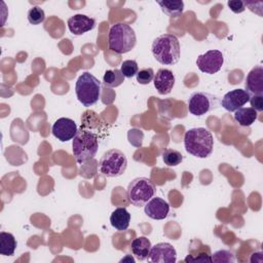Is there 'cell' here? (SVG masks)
<instances>
[{
  "label": "cell",
  "instance_id": "cell-19",
  "mask_svg": "<svg viewBox=\"0 0 263 263\" xmlns=\"http://www.w3.org/2000/svg\"><path fill=\"white\" fill-rule=\"evenodd\" d=\"M185 262H212V254L209 246H204L200 242V247L194 248L190 245L189 254L184 259Z\"/></svg>",
  "mask_w": 263,
  "mask_h": 263
},
{
  "label": "cell",
  "instance_id": "cell-6",
  "mask_svg": "<svg viewBox=\"0 0 263 263\" xmlns=\"http://www.w3.org/2000/svg\"><path fill=\"white\" fill-rule=\"evenodd\" d=\"M155 191V185L149 178L138 177L128 184L126 195L133 205L141 208L154 196Z\"/></svg>",
  "mask_w": 263,
  "mask_h": 263
},
{
  "label": "cell",
  "instance_id": "cell-21",
  "mask_svg": "<svg viewBox=\"0 0 263 263\" xmlns=\"http://www.w3.org/2000/svg\"><path fill=\"white\" fill-rule=\"evenodd\" d=\"M16 249V240L13 234L5 231L0 232V254L3 256H12Z\"/></svg>",
  "mask_w": 263,
  "mask_h": 263
},
{
  "label": "cell",
  "instance_id": "cell-23",
  "mask_svg": "<svg viewBox=\"0 0 263 263\" xmlns=\"http://www.w3.org/2000/svg\"><path fill=\"white\" fill-rule=\"evenodd\" d=\"M157 3L160 6L162 12L170 16L179 15L184 10L183 1H158Z\"/></svg>",
  "mask_w": 263,
  "mask_h": 263
},
{
  "label": "cell",
  "instance_id": "cell-9",
  "mask_svg": "<svg viewBox=\"0 0 263 263\" xmlns=\"http://www.w3.org/2000/svg\"><path fill=\"white\" fill-rule=\"evenodd\" d=\"M224 64V57L220 50L211 49L202 54H199L196 59L197 68L205 74H215L219 72Z\"/></svg>",
  "mask_w": 263,
  "mask_h": 263
},
{
  "label": "cell",
  "instance_id": "cell-14",
  "mask_svg": "<svg viewBox=\"0 0 263 263\" xmlns=\"http://www.w3.org/2000/svg\"><path fill=\"white\" fill-rule=\"evenodd\" d=\"M247 92L251 96H263V68L255 66L247 75L245 81Z\"/></svg>",
  "mask_w": 263,
  "mask_h": 263
},
{
  "label": "cell",
  "instance_id": "cell-29",
  "mask_svg": "<svg viewBox=\"0 0 263 263\" xmlns=\"http://www.w3.org/2000/svg\"><path fill=\"white\" fill-rule=\"evenodd\" d=\"M227 5L230 8V10L234 13H241L246 9L245 1H240V0H229L227 2Z\"/></svg>",
  "mask_w": 263,
  "mask_h": 263
},
{
  "label": "cell",
  "instance_id": "cell-16",
  "mask_svg": "<svg viewBox=\"0 0 263 263\" xmlns=\"http://www.w3.org/2000/svg\"><path fill=\"white\" fill-rule=\"evenodd\" d=\"M153 83L159 95H167L175 85V76L168 69H159L154 75Z\"/></svg>",
  "mask_w": 263,
  "mask_h": 263
},
{
  "label": "cell",
  "instance_id": "cell-11",
  "mask_svg": "<svg viewBox=\"0 0 263 263\" xmlns=\"http://www.w3.org/2000/svg\"><path fill=\"white\" fill-rule=\"evenodd\" d=\"M77 125L75 121L71 118L61 117L54 121L51 127V133L54 138H57L60 142H67L73 140L75 135L77 134Z\"/></svg>",
  "mask_w": 263,
  "mask_h": 263
},
{
  "label": "cell",
  "instance_id": "cell-3",
  "mask_svg": "<svg viewBox=\"0 0 263 263\" xmlns=\"http://www.w3.org/2000/svg\"><path fill=\"white\" fill-rule=\"evenodd\" d=\"M99 149V135L80 126L72 140V152L76 161L83 164L93 159Z\"/></svg>",
  "mask_w": 263,
  "mask_h": 263
},
{
  "label": "cell",
  "instance_id": "cell-4",
  "mask_svg": "<svg viewBox=\"0 0 263 263\" xmlns=\"http://www.w3.org/2000/svg\"><path fill=\"white\" fill-rule=\"evenodd\" d=\"M137 43L134 29L124 23H116L109 30L108 47L111 51L123 54L130 51Z\"/></svg>",
  "mask_w": 263,
  "mask_h": 263
},
{
  "label": "cell",
  "instance_id": "cell-30",
  "mask_svg": "<svg viewBox=\"0 0 263 263\" xmlns=\"http://www.w3.org/2000/svg\"><path fill=\"white\" fill-rule=\"evenodd\" d=\"M251 106L257 112L263 111V96H251L250 101Z\"/></svg>",
  "mask_w": 263,
  "mask_h": 263
},
{
  "label": "cell",
  "instance_id": "cell-5",
  "mask_svg": "<svg viewBox=\"0 0 263 263\" xmlns=\"http://www.w3.org/2000/svg\"><path fill=\"white\" fill-rule=\"evenodd\" d=\"M75 92L84 107L93 106L101 98V82L91 73L83 72L76 81Z\"/></svg>",
  "mask_w": 263,
  "mask_h": 263
},
{
  "label": "cell",
  "instance_id": "cell-13",
  "mask_svg": "<svg viewBox=\"0 0 263 263\" xmlns=\"http://www.w3.org/2000/svg\"><path fill=\"white\" fill-rule=\"evenodd\" d=\"M69 31L76 36L82 35L88 31H91L96 27V20L85 14H74L68 18L67 22Z\"/></svg>",
  "mask_w": 263,
  "mask_h": 263
},
{
  "label": "cell",
  "instance_id": "cell-15",
  "mask_svg": "<svg viewBox=\"0 0 263 263\" xmlns=\"http://www.w3.org/2000/svg\"><path fill=\"white\" fill-rule=\"evenodd\" d=\"M144 206L145 214L153 220H163L170 213V204L160 197H152Z\"/></svg>",
  "mask_w": 263,
  "mask_h": 263
},
{
  "label": "cell",
  "instance_id": "cell-18",
  "mask_svg": "<svg viewBox=\"0 0 263 263\" xmlns=\"http://www.w3.org/2000/svg\"><path fill=\"white\" fill-rule=\"evenodd\" d=\"M130 222V214L125 208L115 209L110 216V223L117 231H124L128 228Z\"/></svg>",
  "mask_w": 263,
  "mask_h": 263
},
{
  "label": "cell",
  "instance_id": "cell-12",
  "mask_svg": "<svg viewBox=\"0 0 263 263\" xmlns=\"http://www.w3.org/2000/svg\"><path fill=\"white\" fill-rule=\"evenodd\" d=\"M249 101H250V95L247 92L246 89L235 88L224 95L221 101V105L225 110L229 112H235L237 109L241 108Z\"/></svg>",
  "mask_w": 263,
  "mask_h": 263
},
{
  "label": "cell",
  "instance_id": "cell-1",
  "mask_svg": "<svg viewBox=\"0 0 263 263\" xmlns=\"http://www.w3.org/2000/svg\"><path fill=\"white\" fill-rule=\"evenodd\" d=\"M184 146L187 153L197 158H206L213 152L214 138L208 128L193 127L185 133Z\"/></svg>",
  "mask_w": 263,
  "mask_h": 263
},
{
  "label": "cell",
  "instance_id": "cell-27",
  "mask_svg": "<svg viewBox=\"0 0 263 263\" xmlns=\"http://www.w3.org/2000/svg\"><path fill=\"white\" fill-rule=\"evenodd\" d=\"M121 73L123 74L124 77L126 78H132L137 75L139 71L138 63L134 60H126L121 63V68H120Z\"/></svg>",
  "mask_w": 263,
  "mask_h": 263
},
{
  "label": "cell",
  "instance_id": "cell-28",
  "mask_svg": "<svg viewBox=\"0 0 263 263\" xmlns=\"http://www.w3.org/2000/svg\"><path fill=\"white\" fill-rule=\"evenodd\" d=\"M154 71L152 68H144V69H141L140 71H138L136 77H137V81L140 83V84H149L153 78H154Z\"/></svg>",
  "mask_w": 263,
  "mask_h": 263
},
{
  "label": "cell",
  "instance_id": "cell-20",
  "mask_svg": "<svg viewBox=\"0 0 263 263\" xmlns=\"http://www.w3.org/2000/svg\"><path fill=\"white\" fill-rule=\"evenodd\" d=\"M258 117V112L252 107H241L237 109L234 113V120L240 126H250L252 125Z\"/></svg>",
  "mask_w": 263,
  "mask_h": 263
},
{
  "label": "cell",
  "instance_id": "cell-2",
  "mask_svg": "<svg viewBox=\"0 0 263 263\" xmlns=\"http://www.w3.org/2000/svg\"><path fill=\"white\" fill-rule=\"evenodd\" d=\"M151 51L158 63L166 66L177 64L181 55L179 40L173 34H162L156 37L152 42Z\"/></svg>",
  "mask_w": 263,
  "mask_h": 263
},
{
  "label": "cell",
  "instance_id": "cell-22",
  "mask_svg": "<svg viewBox=\"0 0 263 263\" xmlns=\"http://www.w3.org/2000/svg\"><path fill=\"white\" fill-rule=\"evenodd\" d=\"M124 76L119 69L107 70L103 76V84L106 87L114 88L121 85L124 82Z\"/></svg>",
  "mask_w": 263,
  "mask_h": 263
},
{
  "label": "cell",
  "instance_id": "cell-25",
  "mask_svg": "<svg viewBox=\"0 0 263 263\" xmlns=\"http://www.w3.org/2000/svg\"><path fill=\"white\" fill-rule=\"evenodd\" d=\"M27 18L31 25H39L45 20V12L39 6H33L27 13Z\"/></svg>",
  "mask_w": 263,
  "mask_h": 263
},
{
  "label": "cell",
  "instance_id": "cell-26",
  "mask_svg": "<svg viewBox=\"0 0 263 263\" xmlns=\"http://www.w3.org/2000/svg\"><path fill=\"white\" fill-rule=\"evenodd\" d=\"M212 262L215 263H233L235 256L228 250H219L212 255Z\"/></svg>",
  "mask_w": 263,
  "mask_h": 263
},
{
  "label": "cell",
  "instance_id": "cell-17",
  "mask_svg": "<svg viewBox=\"0 0 263 263\" xmlns=\"http://www.w3.org/2000/svg\"><path fill=\"white\" fill-rule=\"evenodd\" d=\"M151 248V241L146 236H139L134 238L130 245L132 253L140 261H144L148 258Z\"/></svg>",
  "mask_w": 263,
  "mask_h": 263
},
{
  "label": "cell",
  "instance_id": "cell-10",
  "mask_svg": "<svg viewBox=\"0 0 263 263\" xmlns=\"http://www.w3.org/2000/svg\"><path fill=\"white\" fill-rule=\"evenodd\" d=\"M147 260L152 263H175L177 252L171 243L158 242L151 248Z\"/></svg>",
  "mask_w": 263,
  "mask_h": 263
},
{
  "label": "cell",
  "instance_id": "cell-7",
  "mask_svg": "<svg viewBox=\"0 0 263 263\" xmlns=\"http://www.w3.org/2000/svg\"><path fill=\"white\" fill-rule=\"evenodd\" d=\"M127 167V158L125 154L118 149L106 151L99 161V172L108 178H116L125 172Z\"/></svg>",
  "mask_w": 263,
  "mask_h": 263
},
{
  "label": "cell",
  "instance_id": "cell-24",
  "mask_svg": "<svg viewBox=\"0 0 263 263\" xmlns=\"http://www.w3.org/2000/svg\"><path fill=\"white\" fill-rule=\"evenodd\" d=\"M162 159L167 166H177L183 161V155L178 150L165 149L162 152Z\"/></svg>",
  "mask_w": 263,
  "mask_h": 263
},
{
  "label": "cell",
  "instance_id": "cell-8",
  "mask_svg": "<svg viewBox=\"0 0 263 263\" xmlns=\"http://www.w3.org/2000/svg\"><path fill=\"white\" fill-rule=\"evenodd\" d=\"M217 106V98L204 91H195L188 99V110L194 116H202Z\"/></svg>",
  "mask_w": 263,
  "mask_h": 263
}]
</instances>
